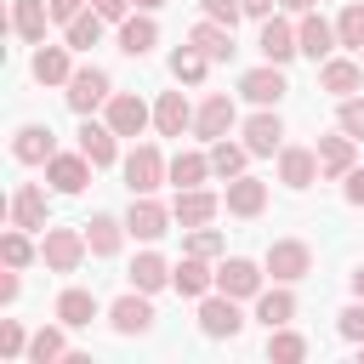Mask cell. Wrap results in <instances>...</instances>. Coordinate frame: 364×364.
<instances>
[{"label":"cell","mask_w":364,"mask_h":364,"mask_svg":"<svg viewBox=\"0 0 364 364\" xmlns=\"http://www.w3.org/2000/svg\"><path fill=\"white\" fill-rule=\"evenodd\" d=\"M85 256H91L85 228H46V239H40V262H46L51 273H74Z\"/></svg>","instance_id":"cell-1"},{"label":"cell","mask_w":364,"mask_h":364,"mask_svg":"<svg viewBox=\"0 0 364 364\" xmlns=\"http://www.w3.org/2000/svg\"><path fill=\"white\" fill-rule=\"evenodd\" d=\"M159 182H171V159H165L154 142H136V148L125 154V188H131V193H154Z\"/></svg>","instance_id":"cell-2"},{"label":"cell","mask_w":364,"mask_h":364,"mask_svg":"<svg viewBox=\"0 0 364 364\" xmlns=\"http://www.w3.org/2000/svg\"><path fill=\"white\" fill-rule=\"evenodd\" d=\"M262 267H267L279 284H296V279L313 273V245H307V239H273L267 256H262Z\"/></svg>","instance_id":"cell-3"},{"label":"cell","mask_w":364,"mask_h":364,"mask_svg":"<svg viewBox=\"0 0 364 364\" xmlns=\"http://www.w3.org/2000/svg\"><path fill=\"white\" fill-rule=\"evenodd\" d=\"M171 210L154 199V193H131V210H125V228H131V239H142V245H154V239H165L171 233Z\"/></svg>","instance_id":"cell-4"},{"label":"cell","mask_w":364,"mask_h":364,"mask_svg":"<svg viewBox=\"0 0 364 364\" xmlns=\"http://www.w3.org/2000/svg\"><path fill=\"white\" fill-rule=\"evenodd\" d=\"M262 279H267V267H256L250 256H228V262L216 267V290L233 296V301H256V296H262Z\"/></svg>","instance_id":"cell-5"},{"label":"cell","mask_w":364,"mask_h":364,"mask_svg":"<svg viewBox=\"0 0 364 364\" xmlns=\"http://www.w3.org/2000/svg\"><path fill=\"white\" fill-rule=\"evenodd\" d=\"M199 330L210 336V341H233L239 330H245V313H239V301L233 296H199Z\"/></svg>","instance_id":"cell-6"},{"label":"cell","mask_w":364,"mask_h":364,"mask_svg":"<svg viewBox=\"0 0 364 364\" xmlns=\"http://www.w3.org/2000/svg\"><path fill=\"white\" fill-rule=\"evenodd\" d=\"M63 97H68V108H74V114H91V108H108L114 80H108L102 68H74V80L63 85Z\"/></svg>","instance_id":"cell-7"},{"label":"cell","mask_w":364,"mask_h":364,"mask_svg":"<svg viewBox=\"0 0 364 364\" xmlns=\"http://www.w3.org/2000/svg\"><path fill=\"white\" fill-rule=\"evenodd\" d=\"M108 324H114L119 336H148V330H154V301H148V290L131 284V290L108 307Z\"/></svg>","instance_id":"cell-8"},{"label":"cell","mask_w":364,"mask_h":364,"mask_svg":"<svg viewBox=\"0 0 364 364\" xmlns=\"http://www.w3.org/2000/svg\"><path fill=\"white\" fill-rule=\"evenodd\" d=\"M284 91H290V85H284V68H279V63H262V68H250V74L239 80V97L256 102V108H279Z\"/></svg>","instance_id":"cell-9"},{"label":"cell","mask_w":364,"mask_h":364,"mask_svg":"<svg viewBox=\"0 0 364 364\" xmlns=\"http://www.w3.org/2000/svg\"><path fill=\"white\" fill-rule=\"evenodd\" d=\"M233 119H239V114H233V97H228V91H210V97L193 108V136L216 142V136H228V131H233Z\"/></svg>","instance_id":"cell-10"},{"label":"cell","mask_w":364,"mask_h":364,"mask_svg":"<svg viewBox=\"0 0 364 364\" xmlns=\"http://www.w3.org/2000/svg\"><path fill=\"white\" fill-rule=\"evenodd\" d=\"M91 171H97V165H91L80 148H74V154H51V159H46V182H51L57 193H85Z\"/></svg>","instance_id":"cell-11"},{"label":"cell","mask_w":364,"mask_h":364,"mask_svg":"<svg viewBox=\"0 0 364 364\" xmlns=\"http://www.w3.org/2000/svg\"><path fill=\"white\" fill-rule=\"evenodd\" d=\"M296 46H301V57H313V63H324V57H336V23H324L318 11H301V23H296Z\"/></svg>","instance_id":"cell-12"},{"label":"cell","mask_w":364,"mask_h":364,"mask_svg":"<svg viewBox=\"0 0 364 364\" xmlns=\"http://www.w3.org/2000/svg\"><path fill=\"white\" fill-rule=\"evenodd\" d=\"M108 125H114L119 136H142V131L154 125V108H148L142 97H131V91H114V97H108Z\"/></svg>","instance_id":"cell-13"},{"label":"cell","mask_w":364,"mask_h":364,"mask_svg":"<svg viewBox=\"0 0 364 364\" xmlns=\"http://www.w3.org/2000/svg\"><path fill=\"white\" fill-rule=\"evenodd\" d=\"M256 51H262L267 63H279V68H284V63H290V57H296L301 46H296V28H290L284 17H262V34H256Z\"/></svg>","instance_id":"cell-14"},{"label":"cell","mask_w":364,"mask_h":364,"mask_svg":"<svg viewBox=\"0 0 364 364\" xmlns=\"http://www.w3.org/2000/svg\"><path fill=\"white\" fill-rule=\"evenodd\" d=\"M318 85H324L330 97H358L364 63H353V57H324V63H318Z\"/></svg>","instance_id":"cell-15"},{"label":"cell","mask_w":364,"mask_h":364,"mask_svg":"<svg viewBox=\"0 0 364 364\" xmlns=\"http://www.w3.org/2000/svg\"><path fill=\"white\" fill-rule=\"evenodd\" d=\"M245 148H250V154H279V148H284V119H279L273 108H256V114L245 119Z\"/></svg>","instance_id":"cell-16"},{"label":"cell","mask_w":364,"mask_h":364,"mask_svg":"<svg viewBox=\"0 0 364 364\" xmlns=\"http://www.w3.org/2000/svg\"><path fill=\"white\" fill-rule=\"evenodd\" d=\"M80 154H85L97 171H102V165H114V154H119V131H114L108 119L97 125V119L85 114V125H80Z\"/></svg>","instance_id":"cell-17"},{"label":"cell","mask_w":364,"mask_h":364,"mask_svg":"<svg viewBox=\"0 0 364 364\" xmlns=\"http://www.w3.org/2000/svg\"><path fill=\"white\" fill-rule=\"evenodd\" d=\"M216 210H222V199H216V193H205V188H176L171 216H176L182 228H205V222H216Z\"/></svg>","instance_id":"cell-18"},{"label":"cell","mask_w":364,"mask_h":364,"mask_svg":"<svg viewBox=\"0 0 364 364\" xmlns=\"http://www.w3.org/2000/svg\"><path fill=\"white\" fill-rule=\"evenodd\" d=\"M171 284H176V296L199 301V296H210V290H216V273H210V262H205V256H182V262L171 267Z\"/></svg>","instance_id":"cell-19"},{"label":"cell","mask_w":364,"mask_h":364,"mask_svg":"<svg viewBox=\"0 0 364 364\" xmlns=\"http://www.w3.org/2000/svg\"><path fill=\"white\" fill-rule=\"evenodd\" d=\"M154 131H159V136H182V131H193V108H188L182 91H159V102H154Z\"/></svg>","instance_id":"cell-20"},{"label":"cell","mask_w":364,"mask_h":364,"mask_svg":"<svg viewBox=\"0 0 364 364\" xmlns=\"http://www.w3.org/2000/svg\"><path fill=\"white\" fill-rule=\"evenodd\" d=\"M51 154H57V136L46 125H17V136H11V159L17 165H46Z\"/></svg>","instance_id":"cell-21"},{"label":"cell","mask_w":364,"mask_h":364,"mask_svg":"<svg viewBox=\"0 0 364 364\" xmlns=\"http://www.w3.org/2000/svg\"><path fill=\"white\" fill-rule=\"evenodd\" d=\"M313 176H318V148H279V182L284 188H313Z\"/></svg>","instance_id":"cell-22"},{"label":"cell","mask_w":364,"mask_h":364,"mask_svg":"<svg viewBox=\"0 0 364 364\" xmlns=\"http://www.w3.org/2000/svg\"><path fill=\"white\" fill-rule=\"evenodd\" d=\"M46 23H51V0H11V28L28 46H46Z\"/></svg>","instance_id":"cell-23"},{"label":"cell","mask_w":364,"mask_h":364,"mask_svg":"<svg viewBox=\"0 0 364 364\" xmlns=\"http://www.w3.org/2000/svg\"><path fill=\"white\" fill-rule=\"evenodd\" d=\"M353 154H358V142L347 136V131H336V136H318V176H347L353 171Z\"/></svg>","instance_id":"cell-24"},{"label":"cell","mask_w":364,"mask_h":364,"mask_svg":"<svg viewBox=\"0 0 364 364\" xmlns=\"http://www.w3.org/2000/svg\"><path fill=\"white\" fill-rule=\"evenodd\" d=\"M222 205H228L233 216H262V210H267V182H256V176H233L228 193H222Z\"/></svg>","instance_id":"cell-25"},{"label":"cell","mask_w":364,"mask_h":364,"mask_svg":"<svg viewBox=\"0 0 364 364\" xmlns=\"http://www.w3.org/2000/svg\"><path fill=\"white\" fill-rule=\"evenodd\" d=\"M154 46H159V23H154L148 11H136V17L119 23V51H125V57H148Z\"/></svg>","instance_id":"cell-26"},{"label":"cell","mask_w":364,"mask_h":364,"mask_svg":"<svg viewBox=\"0 0 364 364\" xmlns=\"http://www.w3.org/2000/svg\"><path fill=\"white\" fill-rule=\"evenodd\" d=\"M188 40H193V46H199V51H205L210 63H228V57L239 51V46H233V28H228V23H210V17H199Z\"/></svg>","instance_id":"cell-27"},{"label":"cell","mask_w":364,"mask_h":364,"mask_svg":"<svg viewBox=\"0 0 364 364\" xmlns=\"http://www.w3.org/2000/svg\"><path fill=\"white\" fill-rule=\"evenodd\" d=\"M68 51H74V46H40V51H34V80H40V85H68V80H74Z\"/></svg>","instance_id":"cell-28"},{"label":"cell","mask_w":364,"mask_h":364,"mask_svg":"<svg viewBox=\"0 0 364 364\" xmlns=\"http://www.w3.org/2000/svg\"><path fill=\"white\" fill-rule=\"evenodd\" d=\"M11 228H46V193L34 188V182H23L17 193H11Z\"/></svg>","instance_id":"cell-29"},{"label":"cell","mask_w":364,"mask_h":364,"mask_svg":"<svg viewBox=\"0 0 364 364\" xmlns=\"http://www.w3.org/2000/svg\"><path fill=\"white\" fill-rule=\"evenodd\" d=\"M131 228L119 222V216H91L85 222V245H91V256H119V239H125Z\"/></svg>","instance_id":"cell-30"},{"label":"cell","mask_w":364,"mask_h":364,"mask_svg":"<svg viewBox=\"0 0 364 364\" xmlns=\"http://www.w3.org/2000/svg\"><path fill=\"white\" fill-rule=\"evenodd\" d=\"M57 318H63L68 330H85V324L97 318V296H91V290H80V284H68V290L57 296Z\"/></svg>","instance_id":"cell-31"},{"label":"cell","mask_w":364,"mask_h":364,"mask_svg":"<svg viewBox=\"0 0 364 364\" xmlns=\"http://www.w3.org/2000/svg\"><path fill=\"white\" fill-rule=\"evenodd\" d=\"M205 74H210V57H205V51H199L193 40L171 51V80H176V85H199Z\"/></svg>","instance_id":"cell-32"},{"label":"cell","mask_w":364,"mask_h":364,"mask_svg":"<svg viewBox=\"0 0 364 364\" xmlns=\"http://www.w3.org/2000/svg\"><path fill=\"white\" fill-rule=\"evenodd\" d=\"M245 159H250V148H245V142H228V136H216V142H210V176L233 182V176H245Z\"/></svg>","instance_id":"cell-33"},{"label":"cell","mask_w":364,"mask_h":364,"mask_svg":"<svg viewBox=\"0 0 364 364\" xmlns=\"http://www.w3.org/2000/svg\"><path fill=\"white\" fill-rule=\"evenodd\" d=\"M131 284H136V290H148V296H154V290H165V284H171V262H165L159 250H142V256L131 262Z\"/></svg>","instance_id":"cell-34"},{"label":"cell","mask_w":364,"mask_h":364,"mask_svg":"<svg viewBox=\"0 0 364 364\" xmlns=\"http://www.w3.org/2000/svg\"><path fill=\"white\" fill-rule=\"evenodd\" d=\"M68 324L57 318V324H40L34 336H28V358L34 364H51V358H68V336H63Z\"/></svg>","instance_id":"cell-35"},{"label":"cell","mask_w":364,"mask_h":364,"mask_svg":"<svg viewBox=\"0 0 364 364\" xmlns=\"http://www.w3.org/2000/svg\"><path fill=\"white\" fill-rule=\"evenodd\" d=\"M256 318H262L267 330L290 324V318H296V296H290L284 284H279V290H262V296H256Z\"/></svg>","instance_id":"cell-36"},{"label":"cell","mask_w":364,"mask_h":364,"mask_svg":"<svg viewBox=\"0 0 364 364\" xmlns=\"http://www.w3.org/2000/svg\"><path fill=\"white\" fill-rule=\"evenodd\" d=\"M267 358H273V364H301V358H307V336H296L290 324L267 330Z\"/></svg>","instance_id":"cell-37"},{"label":"cell","mask_w":364,"mask_h":364,"mask_svg":"<svg viewBox=\"0 0 364 364\" xmlns=\"http://www.w3.org/2000/svg\"><path fill=\"white\" fill-rule=\"evenodd\" d=\"M205 176H210V154H193V148H188V154L171 159V182H176V188H199Z\"/></svg>","instance_id":"cell-38"},{"label":"cell","mask_w":364,"mask_h":364,"mask_svg":"<svg viewBox=\"0 0 364 364\" xmlns=\"http://www.w3.org/2000/svg\"><path fill=\"white\" fill-rule=\"evenodd\" d=\"M102 23H108V17H102L97 6H91V11H80V17L68 23V46H74V51H91V46L102 40Z\"/></svg>","instance_id":"cell-39"},{"label":"cell","mask_w":364,"mask_h":364,"mask_svg":"<svg viewBox=\"0 0 364 364\" xmlns=\"http://www.w3.org/2000/svg\"><path fill=\"white\" fill-rule=\"evenodd\" d=\"M336 40H341L347 51H364V0L341 6V17H336Z\"/></svg>","instance_id":"cell-40"},{"label":"cell","mask_w":364,"mask_h":364,"mask_svg":"<svg viewBox=\"0 0 364 364\" xmlns=\"http://www.w3.org/2000/svg\"><path fill=\"white\" fill-rule=\"evenodd\" d=\"M34 256H40V250L28 245V228H11V233L0 239V262H6V267H17V273H23Z\"/></svg>","instance_id":"cell-41"},{"label":"cell","mask_w":364,"mask_h":364,"mask_svg":"<svg viewBox=\"0 0 364 364\" xmlns=\"http://www.w3.org/2000/svg\"><path fill=\"white\" fill-rule=\"evenodd\" d=\"M188 256H222V233L216 228H188Z\"/></svg>","instance_id":"cell-42"},{"label":"cell","mask_w":364,"mask_h":364,"mask_svg":"<svg viewBox=\"0 0 364 364\" xmlns=\"http://www.w3.org/2000/svg\"><path fill=\"white\" fill-rule=\"evenodd\" d=\"M353 142H364V97H341V119H336Z\"/></svg>","instance_id":"cell-43"},{"label":"cell","mask_w":364,"mask_h":364,"mask_svg":"<svg viewBox=\"0 0 364 364\" xmlns=\"http://www.w3.org/2000/svg\"><path fill=\"white\" fill-rule=\"evenodd\" d=\"M23 353H28V336H23L17 318H6L0 324V358H23Z\"/></svg>","instance_id":"cell-44"},{"label":"cell","mask_w":364,"mask_h":364,"mask_svg":"<svg viewBox=\"0 0 364 364\" xmlns=\"http://www.w3.org/2000/svg\"><path fill=\"white\" fill-rule=\"evenodd\" d=\"M336 330H341L347 341H364V301H358V296H353V307L336 313Z\"/></svg>","instance_id":"cell-45"},{"label":"cell","mask_w":364,"mask_h":364,"mask_svg":"<svg viewBox=\"0 0 364 364\" xmlns=\"http://www.w3.org/2000/svg\"><path fill=\"white\" fill-rule=\"evenodd\" d=\"M199 6H205V17H210V23H228V28L245 17V0H199Z\"/></svg>","instance_id":"cell-46"},{"label":"cell","mask_w":364,"mask_h":364,"mask_svg":"<svg viewBox=\"0 0 364 364\" xmlns=\"http://www.w3.org/2000/svg\"><path fill=\"white\" fill-rule=\"evenodd\" d=\"M341 193H347V205H364V171H358V165L341 176Z\"/></svg>","instance_id":"cell-47"},{"label":"cell","mask_w":364,"mask_h":364,"mask_svg":"<svg viewBox=\"0 0 364 364\" xmlns=\"http://www.w3.org/2000/svg\"><path fill=\"white\" fill-rule=\"evenodd\" d=\"M80 11H85V0H51V23H63V28H68Z\"/></svg>","instance_id":"cell-48"},{"label":"cell","mask_w":364,"mask_h":364,"mask_svg":"<svg viewBox=\"0 0 364 364\" xmlns=\"http://www.w3.org/2000/svg\"><path fill=\"white\" fill-rule=\"evenodd\" d=\"M91 6H97L108 23H125V17H131V0H91Z\"/></svg>","instance_id":"cell-49"},{"label":"cell","mask_w":364,"mask_h":364,"mask_svg":"<svg viewBox=\"0 0 364 364\" xmlns=\"http://www.w3.org/2000/svg\"><path fill=\"white\" fill-rule=\"evenodd\" d=\"M0 301H6V307L17 301V267H11V273H0Z\"/></svg>","instance_id":"cell-50"},{"label":"cell","mask_w":364,"mask_h":364,"mask_svg":"<svg viewBox=\"0 0 364 364\" xmlns=\"http://www.w3.org/2000/svg\"><path fill=\"white\" fill-rule=\"evenodd\" d=\"M279 0H245V17H273Z\"/></svg>","instance_id":"cell-51"},{"label":"cell","mask_w":364,"mask_h":364,"mask_svg":"<svg viewBox=\"0 0 364 364\" xmlns=\"http://www.w3.org/2000/svg\"><path fill=\"white\" fill-rule=\"evenodd\" d=\"M279 6H284V11H313L318 0H279Z\"/></svg>","instance_id":"cell-52"},{"label":"cell","mask_w":364,"mask_h":364,"mask_svg":"<svg viewBox=\"0 0 364 364\" xmlns=\"http://www.w3.org/2000/svg\"><path fill=\"white\" fill-rule=\"evenodd\" d=\"M353 296L364 301V267H353Z\"/></svg>","instance_id":"cell-53"},{"label":"cell","mask_w":364,"mask_h":364,"mask_svg":"<svg viewBox=\"0 0 364 364\" xmlns=\"http://www.w3.org/2000/svg\"><path fill=\"white\" fill-rule=\"evenodd\" d=\"M159 6H165V0H136V11H159Z\"/></svg>","instance_id":"cell-54"},{"label":"cell","mask_w":364,"mask_h":364,"mask_svg":"<svg viewBox=\"0 0 364 364\" xmlns=\"http://www.w3.org/2000/svg\"><path fill=\"white\" fill-rule=\"evenodd\" d=\"M358 353H364V341H358Z\"/></svg>","instance_id":"cell-55"},{"label":"cell","mask_w":364,"mask_h":364,"mask_svg":"<svg viewBox=\"0 0 364 364\" xmlns=\"http://www.w3.org/2000/svg\"><path fill=\"white\" fill-rule=\"evenodd\" d=\"M358 63H364V51H358Z\"/></svg>","instance_id":"cell-56"}]
</instances>
